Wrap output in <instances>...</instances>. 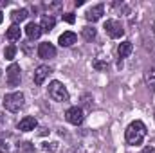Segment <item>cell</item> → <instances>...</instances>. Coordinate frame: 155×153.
<instances>
[{
	"mask_svg": "<svg viewBox=\"0 0 155 153\" xmlns=\"http://www.w3.org/2000/svg\"><path fill=\"white\" fill-rule=\"evenodd\" d=\"M65 119H67L71 124L78 126V124H81V122H83L85 114H83V110H81L79 106H71V108L65 112Z\"/></svg>",
	"mask_w": 155,
	"mask_h": 153,
	"instance_id": "obj_7",
	"label": "cell"
},
{
	"mask_svg": "<svg viewBox=\"0 0 155 153\" xmlns=\"http://www.w3.org/2000/svg\"><path fill=\"white\" fill-rule=\"evenodd\" d=\"M54 25H56V20H54V16H52V15H43V16H41V22H40L41 31L49 33V31H52V29H54Z\"/></svg>",
	"mask_w": 155,
	"mask_h": 153,
	"instance_id": "obj_12",
	"label": "cell"
},
{
	"mask_svg": "<svg viewBox=\"0 0 155 153\" xmlns=\"http://www.w3.org/2000/svg\"><path fill=\"white\" fill-rule=\"evenodd\" d=\"M20 146L16 139L9 133H0V153H15L20 151Z\"/></svg>",
	"mask_w": 155,
	"mask_h": 153,
	"instance_id": "obj_4",
	"label": "cell"
},
{
	"mask_svg": "<svg viewBox=\"0 0 155 153\" xmlns=\"http://www.w3.org/2000/svg\"><path fill=\"white\" fill-rule=\"evenodd\" d=\"M38 56L41 58V60H51V58H54V56H56V47H54L52 43H49V41L40 43Z\"/></svg>",
	"mask_w": 155,
	"mask_h": 153,
	"instance_id": "obj_8",
	"label": "cell"
},
{
	"mask_svg": "<svg viewBox=\"0 0 155 153\" xmlns=\"http://www.w3.org/2000/svg\"><path fill=\"white\" fill-rule=\"evenodd\" d=\"M132 49H134L132 41H123V43H119V47H117V54H119V58H128L130 52H132Z\"/></svg>",
	"mask_w": 155,
	"mask_h": 153,
	"instance_id": "obj_16",
	"label": "cell"
},
{
	"mask_svg": "<svg viewBox=\"0 0 155 153\" xmlns=\"http://www.w3.org/2000/svg\"><path fill=\"white\" fill-rule=\"evenodd\" d=\"M20 65H16V63H11L9 65V69L5 70V79H7V85L9 86H16L18 83H20Z\"/></svg>",
	"mask_w": 155,
	"mask_h": 153,
	"instance_id": "obj_6",
	"label": "cell"
},
{
	"mask_svg": "<svg viewBox=\"0 0 155 153\" xmlns=\"http://www.w3.org/2000/svg\"><path fill=\"white\" fill-rule=\"evenodd\" d=\"M96 34H97V33H96V29H94V27H90V25L83 27V38H85V40H88V41H90V40L96 38Z\"/></svg>",
	"mask_w": 155,
	"mask_h": 153,
	"instance_id": "obj_19",
	"label": "cell"
},
{
	"mask_svg": "<svg viewBox=\"0 0 155 153\" xmlns=\"http://www.w3.org/2000/svg\"><path fill=\"white\" fill-rule=\"evenodd\" d=\"M49 96L58 103H67L69 101V90L60 81H51L49 83Z\"/></svg>",
	"mask_w": 155,
	"mask_h": 153,
	"instance_id": "obj_3",
	"label": "cell"
},
{
	"mask_svg": "<svg viewBox=\"0 0 155 153\" xmlns=\"http://www.w3.org/2000/svg\"><path fill=\"white\" fill-rule=\"evenodd\" d=\"M105 31L110 38H121L124 34V29H123L121 22H117V20H107L105 22Z\"/></svg>",
	"mask_w": 155,
	"mask_h": 153,
	"instance_id": "obj_5",
	"label": "cell"
},
{
	"mask_svg": "<svg viewBox=\"0 0 155 153\" xmlns=\"http://www.w3.org/2000/svg\"><path fill=\"white\" fill-rule=\"evenodd\" d=\"M144 81H146V85H148L152 90H155V67H152V69L146 70V74H144Z\"/></svg>",
	"mask_w": 155,
	"mask_h": 153,
	"instance_id": "obj_18",
	"label": "cell"
},
{
	"mask_svg": "<svg viewBox=\"0 0 155 153\" xmlns=\"http://www.w3.org/2000/svg\"><path fill=\"white\" fill-rule=\"evenodd\" d=\"M63 20L69 22V24H74V15L72 13H67V15H63Z\"/></svg>",
	"mask_w": 155,
	"mask_h": 153,
	"instance_id": "obj_21",
	"label": "cell"
},
{
	"mask_svg": "<svg viewBox=\"0 0 155 153\" xmlns=\"http://www.w3.org/2000/svg\"><path fill=\"white\" fill-rule=\"evenodd\" d=\"M25 105V97L22 92H11L4 97V108L9 112H18L20 108H24Z\"/></svg>",
	"mask_w": 155,
	"mask_h": 153,
	"instance_id": "obj_2",
	"label": "cell"
},
{
	"mask_svg": "<svg viewBox=\"0 0 155 153\" xmlns=\"http://www.w3.org/2000/svg\"><path fill=\"white\" fill-rule=\"evenodd\" d=\"M143 153H155V148H152V146H146V148L143 150Z\"/></svg>",
	"mask_w": 155,
	"mask_h": 153,
	"instance_id": "obj_22",
	"label": "cell"
},
{
	"mask_svg": "<svg viewBox=\"0 0 155 153\" xmlns=\"http://www.w3.org/2000/svg\"><path fill=\"white\" fill-rule=\"evenodd\" d=\"M41 33H43V31H41V27H40L38 24H35V22L27 24V27H25V34H27V38H29V40L40 38V34H41Z\"/></svg>",
	"mask_w": 155,
	"mask_h": 153,
	"instance_id": "obj_11",
	"label": "cell"
},
{
	"mask_svg": "<svg viewBox=\"0 0 155 153\" xmlns=\"http://www.w3.org/2000/svg\"><path fill=\"white\" fill-rule=\"evenodd\" d=\"M2 20H4V15H2V9H0V24H2Z\"/></svg>",
	"mask_w": 155,
	"mask_h": 153,
	"instance_id": "obj_23",
	"label": "cell"
},
{
	"mask_svg": "<svg viewBox=\"0 0 155 153\" xmlns=\"http://www.w3.org/2000/svg\"><path fill=\"white\" fill-rule=\"evenodd\" d=\"M103 13H105V7L99 4V5L90 7V9L87 11V15H85V16H87V20H88V22H97V20L103 16Z\"/></svg>",
	"mask_w": 155,
	"mask_h": 153,
	"instance_id": "obj_10",
	"label": "cell"
},
{
	"mask_svg": "<svg viewBox=\"0 0 155 153\" xmlns=\"http://www.w3.org/2000/svg\"><path fill=\"white\" fill-rule=\"evenodd\" d=\"M27 16H29V11H27V9H15V11L11 13V20H13L15 25H18L20 22H24Z\"/></svg>",
	"mask_w": 155,
	"mask_h": 153,
	"instance_id": "obj_15",
	"label": "cell"
},
{
	"mask_svg": "<svg viewBox=\"0 0 155 153\" xmlns=\"http://www.w3.org/2000/svg\"><path fill=\"white\" fill-rule=\"evenodd\" d=\"M58 43H60L61 47H71V45H74V43H76V34H74L72 31H65V33L60 36Z\"/></svg>",
	"mask_w": 155,
	"mask_h": 153,
	"instance_id": "obj_13",
	"label": "cell"
},
{
	"mask_svg": "<svg viewBox=\"0 0 155 153\" xmlns=\"http://www.w3.org/2000/svg\"><path fill=\"white\" fill-rule=\"evenodd\" d=\"M49 72H51V69H49L47 65H40L38 69L35 70V83H36V85H41V83L45 81V77L49 76Z\"/></svg>",
	"mask_w": 155,
	"mask_h": 153,
	"instance_id": "obj_14",
	"label": "cell"
},
{
	"mask_svg": "<svg viewBox=\"0 0 155 153\" xmlns=\"http://www.w3.org/2000/svg\"><path fill=\"white\" fill-rule=\"evenodd\" d=\"M124 137H126V142H128L130 146H139V144L143 142V139L146 137V126H144V122H143V121H134V122H130L128 128H126Z\"/></svg>",
	"mask_w": 155,
	"mask_h": 153,
	"instance_id": "obj_1",
	"label": "cell"
},
{
	"mask_svg": "<svg viewBox=\"0 0 155 153\" xmlns=\"http://www.w3.org/2000/svg\"><path fill=\"white\" fill-rule=\"evenodd\" d=\"M15 54H16V47H15V45H7V47H5V50H4L5 60H13V58H15Z\"/></svg>",
	"mask_w": 155,
	"mask_h": 153,
	"instance_id": "obj_20",
	"label": "cell"
},
{
	"mask_svg": "<svg viewBox=\"0 0 155 153\" xmlns=\"http://www.w3.org/2000/svg\"><path fill=\"white\" fill-rule=\"evenodd\" d=\"M36 126H38V121H36L35 117H31V115L24 117V119L18 122V130H20V132H31V130H35Z\"/></svg>",
	"mask_w": 155,
	"mask_h": 153,
	"instance_id": "obj_9",
	"label": "cell"
},
{
	"mask_svg": "<svg viewBox=\"0 0 155 153\" xmlns=\"http://www.w3.org/2000/svg\"><path fill=\"white\" fill-rule=\"evenodd\" d=\"M22 36V31H20V25H11L9 29H7V40H11V41H16V40H20Z\"/></svg>",
	"mask_w": 155,
	"mask_h": 153,
	"instance_id": "obj_17",
	"label": "cell"
}]
</instances>
